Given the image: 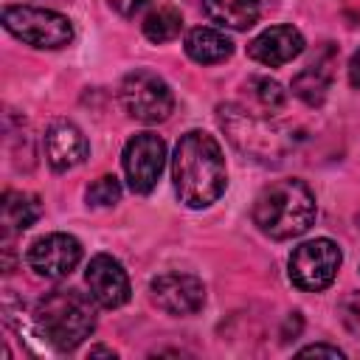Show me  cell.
<instances>
[{"label": "cell", "mask_w": 360, "mask_h": 360, "mask_svg": "<svg viewBox=\"0 0 360 360\" xmlns=\"http://www.w3.org/2000/svg\"><path fill=\"white\" fill-rule=\"evenodd\" d=\"M42 143H45V158H48L51 169H56V172H68V169L84 163V158L90 152L84 132L65 118H56L48 124Z\"/></svg>", "instance_id": "cell-12"}, {"label": "cell", "mask_w": 360, "mask_h": 360, "mask_svg": "<svg viewBox=\"0 0 360 360\" xmlns=\"http://www.w3.org/2000/svg\"><path fill=\"white\" fill-rule=\"evenodd\" d=\"M84 197H87V205H93V208H110L121 200V183L112 174H101L98 180H93L87 186Z\"/></svg>", "instance_id": "cell-20"}, {"label": "cell", "mask_w": 360, "mask_h": 360, "mask_svg": "<svg viewBox=\"0 0 360 360\" xmlns=\"http://www.w3.org/2000/svg\"><path fill=\"white\" fill-rule=\"evenodd\" d=\"M183 48H186L188 59H194L200 65H217V62H225L233 53L231 37H225L219 28H208V25L191 28L183 39Z\"/></svg>", "instance_id": "cell-14"}, {"label": "cell", "mask_w": 360, "mask_h": 360, "mask_svg": "<svg viewBox=\"0 0 360 360\" xmlns=\"http://www.w3.org/2000/svg\"><path fill=\"white\" fill-rule=\"evenodd\" d=\"M118 96H121V107L127 110V115L141 124L166 121L174 110V96H172L169 84L152 70L127 73Z\"/></svg>", "instance_id": "cell-7"}, {"label": "cell", "mask_w": 360, "mask_h": 360, "mask_svg": "<svg viewBox=\"0 0 360 360\" xmlns=\"http://www.w3.org/2000/svg\"><path fill=\"white\" fill-rule=\"evenodd\" d=\"M211 22L233 31H245L259 20V0H202Z\"/></svg>", "instance_id": "cell-16"}, {"label": "cell", "mask_w": 360, "mask_h": 360, "mask_svg": "<svg viewBox=\"0 0 360 360\" xmlns=\"http://www.w3.org/2000/svg\"><path fill=\"white\" fill-rule=\"evenodd\" d=\"M121 166H124V177L127 186L135 194H149L166 166V143L160 135L155 132H138L127 141L124 152H121Z\"/></svg>", "instance_id": "cell-8"}, {"label": "cell", "mask_w": 360, "mask_h": 360, "mask_svg": "<svg viewBox=\"0 0 360 360\" xmlns=\"http://www.w3.org/2000/svg\"><path fill=\"white\" fill-rule=\"evenodd\" d=\"M84 281H87L90 298L104 309H115L129 301V292H132L129 276H127L124 264L118 259H112L110 253H96L87 262Z\"/></svg>", "instance_id": "cell-11"}, {"label": "cell", "mask_w": 360, "mask_h": 360, "mask_svg": "<svg viewBox=\"0 0 360 360\" xmlns=\"http://www.w3.org/2000/svg\"><path fill=\"white\" fill-rule=\"evenodd\" d=\"M340 262H343V253L332 239H309L290 253L287 276L292 287L304 292H321L335 281Z\"/></svg>", "instance_id": "cell-6"}, {"label": "cell", "mask_w": 360, "mask_h": 360, "mask_svg": "<svg viewBox=\"0 0 360 360\" xmlns=\"http://www.w3.org/2000/svg\"><path fill=\"white\" fill-rule=\"evenodd\" d=\"M301 51H304V37L292 25H270L248 45V56L267 68H281L292 62Z\"/></svg>", "instance_id": "cell-13"}, {"label": "cell", "mask_w": 360, "mask_h": 360, "mask_svg": "<svg viewBox=\"0 0 360 360\" xmlns=\"http://www.w3.org/2000/svg\"><path fill=\"white\" fill-rule=\"evenodd\" d=\"M152 0H110V6L121 14V17H135L138 11H143Z\"/></svg>", "instance_id": "cell-22"}, {"label": "cell", "mask_w": 360, "mask_h": 360, "mask_svg": "<svg viewBox=\"0 0 360 360\" xmlns=\"http://www.w3.org/2000/svg\"><path fill=\"white\" fill-rule=\"evenodd\" d=\"M245 90L256 101L259 112H264V115H270V112H276V110L284 107V90H281V84L273 82V79H267V76H250L245 82Z\"/></svg>", "instance_id": "cell-19"}, {"label": "cell", "mask_w": 360, "mask_h": 360, "mask_svg": "<svg viewBox=\"0 0 360 360\" xmlns=\"http://www.w3.org/2000/svg\"><path fill=\"white\" fill-rule=\"evenodd\" d=\"M93 354H112V357H115V352H112V349H104V346H96V349H90V357H93Z\"/></svg>", "instance_id": "cell-25"}, {"label": "cell", "mask_w": 360, "mask_h": 360, "mask_svg": "<svg viewBox=\"0 0 360 360\" xmlns=\"http://www.w3.org/2000/svg\"><path fill=\"white\" fill-rule=\"evenodd\" d=\"M3 28L20 42L42 51L65 48L73 39V25L65 14L37 6H8L3 11Z\"/></svg>", "instance_id": "cell-5"}, {"label": "cell", "mask_w": 360, "mask_h": 360, "mask_svg": "<svg viewBox=\"0 0 360 360\" xmlns=\"http://www.w3.org/2000/svg\"><path fill=\"white\" fill-rule=\"evenodd\" d=\"M141 25H143V37H146L149 42H155V45L172 42V39L180 34V28H183V14H180V8L172 6V3H158V6L143 17Z\"/></svg>", "instance_id": "cell-17"}, {"label": "cell", "mask_w": 360, "mask_h": 360, "mask_svg": "<svg viewBox=\"0 0 360 360\" xmlns=\"http://www.w3.org/2000/svg\"><path fill=\"white\" fill-rule=\"evenodd\" d=\"M340 321L354 338H360V292H349L340 301Z\"/></svg>", "instance_id": "cell-21"}, {"label": "cell", "mask_w": 360, "mask_h": 360, "mask_svg": "<svg viewBox=\"0 0 360 360\" xmlns=\"http://www.w3.org/2000/svg\"><path fill=\"white\" fill-rule=\"evenodd\" d=\"M34 323L53 349L70 352L96 329V307L79 290H51L37 301Z\"/></svg>", "instance_id": "cell-3"}, {"label": "cell", "mask_w": 360, "mask_h": 360, "mask_svg": "<svg viewBox=\"0 0 360 360\" xmlns=\"http://www.w3.org/2000/svg\"><path fill=\"white\" fill-rule=\"evenodd\" d=\"M172 180L183 205L205 208L217 202L228 183V169L217 138L202 129L186 132L172 158Z\"/></svg>", "instance_id": "cell-1"}, {"label": "cell", "mask_w": 360, "mask_h": 360, "mask_svg": "<svg viewBox=\"0 0 360 360\" xmlns=\"http://www.w3.org/2000/svg\"><path fill=\"white\" fill-rule=\"evenodd\" d=\"M349 82H352V87H357L360 90V48L352 53V59H349Z\"/></svg>", "instance_id": "cell-24"}, {"label": "cell", "mask_w": 360, "mask_h": 360, "mask_svg": "<svg viewBox=\"0 0 360 360\" xmlns=\"http://www.w3.org/2000/svg\"><path fill=\"white\" fill-rule=\"evenodd\" d=\"M253 225L276 239H295L315 222V194L298 177H284L264 186L253 200Z\"/></svg>", "instance_id": "cell-2"}, {"label": "cell", "mask_w": 360, "mask_h": 360, "mask_svg": "<svg viewBox=\"0 0 360 360\" xmlns=\"http://www.w3.org/2000/svg\"><path fill=\"white\" fill-rule=\"evenodd\" d=\"M0 217H3V233L6 236L22 233L42 217L39 197L28 194V191H6L3 202H0Z\"/></svg>", "instance_id": "cell-15"}, {"label": "cell", "mask_w": 360, "mask_h": 360, "mask_svg": "<svg viewBox=\"0 0 360 360\" xmlns=\"http://www.w3.org/2000/svg\"><path fill=\"white\" fill-rule=\"evenodd\" d=\"M149 298L169 315H194L205 304V284L191 273H160L149 281Z\"/></svg>", "instance_id": "cell-10"}, {"label": "cell", "mask_w": 360, "mask_h": 360, "mask_svg": "<svg viewBox=\"0 0 360 360\" xmlns=\"http://www.w3.org/2000/svg\"><path fill=\"white\" fill-rule=\"evenodd\" d=\"M298 354H326V357H343V352L338 346H326V343H312V346H304L298 349Z\"/></svg>", "instance_id": "cell-23"}, {"label": "cell", "mask_w": 360, "mask_h": 360, "mask_svg": "<svg viewBox=\"0 0 360 360\" xmlns=\"http://www.w3.org/2000/svg\"><path fill=\"white\" fill-rule=\"evenodd\" d=\"M82 262V245L70 233H45L28 248V267L42 278H65Z\"/></svg>", "instance_id": "cell-9"}, {"label": "cell", "mask_w": 360, "mask_h": 360, "mask_svg": "<svg viewBox=\"0 0 360 360\" xmlns=\"http://www.w3.org/2000/svg\"><path fill=\"white\" fill-rule=\"evenodd\" d=\"M219 127L225 129L228 141L248 158L270 163L278 160L287 149L284 143V129L278 124L270 121V115L250 110V107H239V104H222L217 110Z\"/></svg>", "instance_id": "cell-4"}, {"label": "cell", "mask_w": 360, "mask_h": 360, "mask_svg": "<svg viewBox=\"0 0 360 360\" xmlns=\"http://www.w3.org/2000/svg\"><path fill=\"white\" fill-rule=\"evenodd\" d=\"M329 79H332V73H329L326 65H321V62H318V65H309L307 70H301V73L292 79V93H295L304 104L318 107V104H323V98H326Z\"/></svg>", "instance_id": "cell-18"}]
</instances>
